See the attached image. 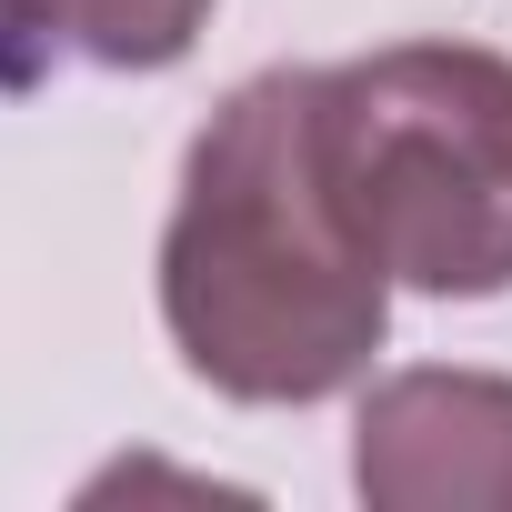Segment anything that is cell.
Returning a JSON list of instances; mask_svg holds the SVG:
<instances>
[{"instance_id":"obj_4","label":"cell","mask_w":512,"mask_h":512,"mask_svg":"<svg viewBox=\"0 0 512 512\" xmlns=\"http://www.w3.org/2000/svg\"><path fill=\"white\" fill-rule=\"evenodd\" d=\"M211 31V0H0V91L51 71H171Z\"/></svg>"},{"instance_id":"obj_3","label":"cell","mask_w":512,"mask_h":512,"mask_svg":"<svg viewBox=\"0 0 512 512\" xmlns=\"http://www.w3.org/2000/svg\"><path fill=\"white\" fill-rule=\"evenodd\" d=\"M352 492L372 512H512V382L392 372L352 422Z\"/></svg>"},{"instance_id":"obj_1","label":"cell","mask_w":512,"mask_h":512,"mask_svg":"<svg viewBox=\"0 0 512 512\" xmlns=\"http://www.w3.org/2000/svg\"><path fill=\"white\" fill-rule=\"evenodd\" d=\"M161 322L221 402L302 412L372 372L392 272L332 211L312 151V71H251L191 141L161 231Z\"/></svg>"},{"instance_id":"obj_2","label":"cell","mask_w":512,"mask_h":512,"mask_svg":"<svg viewBox=\"0 0 512 512\" xmlns=\"http://www.w3.org/2000/svg\"><path fill=\"white\" fill-rule=\"evenodd\" d=\"M312 151L372 262L432 302L512 292V61L392 41L312 71Z\"/></svg>"}]
</instances>
